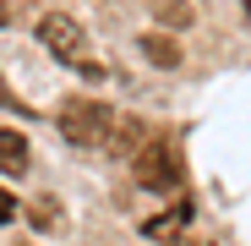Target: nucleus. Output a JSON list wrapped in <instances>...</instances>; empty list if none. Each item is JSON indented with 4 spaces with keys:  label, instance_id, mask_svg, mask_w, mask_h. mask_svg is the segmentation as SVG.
I'll return each mask as SVG.
<instances>
[{
    "label": "nucleus",
    "instance_id": "nucleus-4",
    "mask_svg": "<svg viewBox=\"0 0 251 246\" xmlns=\"http://www.w3.org/2000/svg\"><path fill=\"white\" fill-rule=\"evenodd\" d=\"M142 55L158 66V71H175L186 55H180V44H175V38H164V33H142Z\"/></svg>",
    "mask_w": 251,
    "mask_h": 246
},
{
    "label": "nucleus",
    "instance_id": "nucleus-1",
    "mask_svg": "<svg viewBox=\"0 0 251 246\" xmlns=\"http://www.w3.org/2000/svg\"><path fill=\"white\" fill-rule=\"evenodd\" d=\"M115 109L109 104H93V99H71L60 109V137L71 148H109L115 142Z\"/></svg>",
    "mask_w": 251,
    "mask_h": 246
},
{
    "label": "nucleus",
    "instance_id": "nucleus-9",
    "mask_svg": "<svg viewBox=\"0 0 251 246\" xmlns=\"http://www.w3.org/2000/svg\"><path fill=\"white\" fill-rule=\"evenodd\" d=\"M0 27H6V6H0Z\"/></svg>",
    "mask_w": 251,
    "mask_h": 246
},
{
    "label": "nucleus",
    "instance_id": "nucleus-2",
    "mask_svg": "<svg viewBox=\"0 0 251 246\" xmlns=\"http://www.w3.org/2000/svg\"><path fill=\"white\" fill-rule=\"evenodd\" d=\"M131 170H137V181L148 186V191H175L180 186V159H175V148L164 142V137H148L137 153H131Z\"/></svg>",
    "mask_w": 251,
    "mask_h": 246
},
{
    "label": "nucleus",
    "instance_id": "nucleus-8",
    "mask_svg": "<svg viewBox=\"0 0 251 246\" xmlns=\"http://www.w3.org/2000/svg\"><path fill=\"white\" fill-rule=\"evenodd\" d=\"M0 109H22V104L11 99V88H6V77H0Z\"/></svg>",
    "mask_w": 251,
    "mask_h": 246
},
{
    "label": "nucleus",
    "instance_id": "nucleus-6",
    "mask_svg": "<svg viewBox=\"0 0 251 246\" xmlns=\"http://www.w3.org/2000/svg\"><path fill=\"white\" fill-rule=\"evenodd\" d=\"M164 22H170V27H186V22H191V6H186V0H170V6H164Z\"/></svg>",
    "mask_w": 251,
    "mask_h": 246
},
{
    "label": "nucleus",
    "instance_id": "nucleus-5",
    "mask_svg": "<svg viewBox=\"0 0 251 246\" xmlns=\"http://www.w3.org/2000/svg\"><path fill=\"white\" fill-rule=\"evenodd\" d=\"M22 170H27V137L0 132V175H22Z\"/></svg>",
    "mask_w": 251,
    "mask_h": 246
},
{
    "label": "nucleus",
    "instance_id": "nucleus-10",
    "mask_svg": "<svg viewBox=\"0 0 251 246\" xmlns=\"http://www.w3.org/2000/svg\"><path fill=\"white\" fill-rule=\"evenodd\" d=\"M246 17H251V0H246Z\"/></svg>",
    "mask_w": 251,
    "mask_h": 246
},
{
    "label": "nucleus",
    "instance_id": "nucleus-7",
    "mask_svg": "<svg viewBox=\"0 0 251 246\" xmlns=\"http://www.w3.org/2000/svg\"><path fill=\"white\" fill-rule=\"evenodd\" d=\"M11 214H17V202H11V191H0V224H6Z\"/></svg>",
    "mask_w": 251,
    "mask_h": 246
},
{
    "label": "nucleus",
    "instance_id": "nucleus-3",
    "mask_svg": "<svg viewBox=\"0 0 251 246\" xmlns=\"http://www.w3.org/2000/svg\"><path fill=\"white\" fill-rule=\"evenodd\" d=\"M38 38H44V50L60 55V60H76V50H82V27L71 17H60V11H50L44 22H38Z\"/></svg>",
    "mask_w": 251,
    "mask_h": 246
}]
</instances>
